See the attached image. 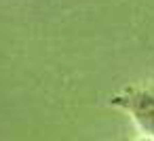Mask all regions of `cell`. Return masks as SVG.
<instances>
[{
  "instance_id": "6da1fadb",
  "label": "cell",
  "mask_w": 154,
  "mask_h": 141,
  "mask_svg": "<svg viewBox=\"0 0 154 141\" xmlns=\"http://www.w3.org/2000/svg\"><path fill=\"white\" fill-rule=\"evenodd\" d=\"M112 103L125 110L146 137L154 139V88H125L114 95Z\"/></svg>"
},
{
  "instance_id": "7a4b0ae2",
  "label": "cell",
  "mask_w": 154,
  "mask_h": 141,
  "mask_svg": "<svg viewBox=\"0 0 154 141\" xmlns=\"http://www.w3.org/2000/svg\"><path fill=\"white\" fill-rule=\"evenodd\" d=\"M133 141H154V139H150V137H141V139H133Z\"/></svg>"
}]
</instances>
